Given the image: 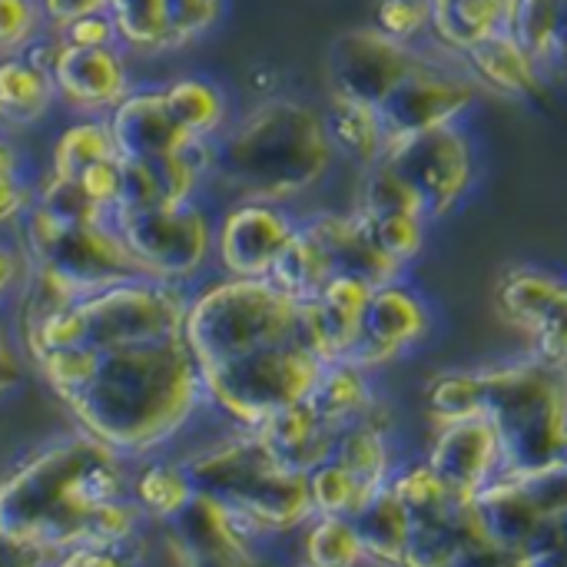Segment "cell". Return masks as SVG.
I'll return each mask as SVG.
<instances>
[{"label":"cell","mask_w":567,"mask_h":567,"mask_svg":"<svg viewBox=\"0 0 567 567\" xmlns=\"http://www.w3.org/2000/svg\"><path fill=\"white\" fill-rule=\"evenodd\" d=\"M126 495H133L126 455L80 429L3 475L0 545L37 558H63L90 542L93 512Z\"/></svg>","instance_id":"cell-1"},{"label":"cell","mask_w":567,"mask_h":567,"mask_svg":"<svg viewBox=\"0 0 567 567\" xmlns=\"http://www.w3.org/2000/svg\"><path fill=\"white\" fill-rule=\"evenodd\" d=\"M206 399L199 365L183 336L96 352L93 375L66 399L80 429L126 458L169 442Z\"/></svg>","instance_id":"cell-2"},{"label":"cell","mask_w":567,"mask_h":567,"mask_svg":"<svg viewBox=\"0 0 567 567\" xmlns=\"http://www.w3.org/2000/svg\"><path fill=\"white\" fill-rule=\"evenodd\" d=\"M336 143L326 113L302 100L272 96L249 110L236 126L213 136L209 176L243 199L286 203L326 179Z\"/></svg>","instance_id":"cell-3"},{"label":"cell","mask_w":567,"mask_h":567,"mask_svg":"<svg viewBox=\"0 0 567 567\" xmlns=\"http://www.w3.org/2000/svg\"><path fill=\"white\" fill-rule=\"evenodd\" d=\"M189 299L179 282L140 276L110 289L70 299L27 322L30 355L47 349H113L130 342L183 336Z\"/></svg>","instance_id":"cell-4"},{"label":"cell","mask_w":567,"mask_h":567,"mask_svg":"<svg viewBox=\"0 0 567 567\" xmlns=\"http://www.w3.org/2000/svg\"><path fill=\"white\" fill-rule=\"evenodd\" d=\"M196 492L233 508L256 535H286L312 515L309 475L276 462L256 429H243L183 462Z\"/></svg>","instance_id":"cell-5"},{"label":"cell","mask_w":567,"mask_h":567,"mask_svg":"<svg viewBox=\"0 0 567 567\" xmlns=\"http://www.w3.org/2000/svg\"><path fill=\"white\" fill-rule=\"evenodd\" d=\"M482 415L502 439V472L567 465V369L545 359L478 369Z\"/></svg>","instance_id":"cell-6"},{"label":"cell","mask_w":567,"mask_h":567,"mask_svg":"<svg viewBox=\"0 0 567 567\" xmlns=\"http://www.w3.org/2000/svg\"><path fill=\"white\" fill-rule=\"evenodd\" d=\"M183 339L199 369L266 346L299 342V302L269 276H226L189 299Z\"/></svg>","instance_id":"cell-7"},{"label":"cell","mask_w":567,"mask_h":567,"mask_svg":"<svg viewBox=\"0 0 567 567\" xmlns=\"http://www.w3.org/2000/svg\"><path fill=\"white\" fill-rule=\"evenodd\" d=\"M326 362L302 342L266 346L219 365L199 369L206 399L239 429H259L276 412L302 402Z\"/></svg>","instance_id":"cell-8"},{"label":"cell","mask_w":567,"mask_h":567,"mask_svg":"<svg viewBox=\"0 0 567 567\" xmlns=\"http://www.w3.org/2000/svg\"><path fill=\"white\" fill-rule=\"evenodd\" d=\"M27 249L40 272L60 282L73 299L146 276L110 219L60 223L37 206L27 209Z\"/></svg>","instance_id":"cell-9"},{"label":"cell","mask_w":567,"mask_h":567,"mask_svg":"<svg viewBox=\"0 0 567 567\" xmlns=\"http://www.w3.org/2000/svg\"><path fill=\"white\" fill-rule=\"evenodd\" d=\"M110 223L123 236L143 272L166 282L193 279L216 246V229L209 226L206 213L193 206V199L183 206L116 209Z\"/></svg>","instance_id":"cell-10"},{"label":"cell","mask_w":567,"mask_h":567,"mask_svg":"<svg viewBox=\"0 0 567 567\" xmlns=\"http://www.w3.org/2000/svg\"><path fill=\"white\" fill-rule=\"evenodd\" d=\"M379 163H389L412 186L429 223L449 216L465 199L475 179V156H472L468 133L458 130L455 123L415 136L389 140L385 156Z\"/></svg>","instance_id":"cell-11"},{"label":"cell","mask_w":567,"mask_h":567,"mask_svg":"<svg viewBox=\"0 0 567 567\" xmlns=\"http://www.w3.org/2000/svg\"><path fill=\"white\" fill-rule=\"evenodd\" d=\"M462 63H445L429 50L422 53L409 76L379 106L389 140L449 126L478 100V80L465 73L468 66L462 70Z\"/></svg>","instance_id":"cell-12"},{"label":"cell","mask_w":567,"mask_h":567,"mask_svg":"<svg viewBox=\"0 0 567 567\" xmlns=\"http://www.w3.org/2000/svg\"><path fill=\"white\" fill-rule=\"evenodd\" d=\"M425 50L415 43L395 40L385 30L355 27L332 40L326 53V76L332 96L359 100L369 106H382L385 96L409 76V70L422 60Z\"/></svg>","instance_id":"cell-13"},{"label":"cell","mask_w":567,"mask_h":567,"mask_svg":"<svg viewBox=\"0 0 567 567\" xmlns=\"http://www.w3.org/2000/svg\"><path fill=\"white\" fill-rule=\"evenodd\" d=\"M495 302L502 319L535 346L538 359L567 369V279L518 266L502 276Z\"/></svg>","instance_id":"cell-14"},{"label":"cell","mask_w":567,"mask_h":567,"mask_svg":"<svg viewBox=\"0 0 567 567\" xmlns=\"http://www.w3.org/2000/svg\"><path fill=\"white\" fill-rule=\"evenodd\" d=\"M429 332H432V312L415 289L402 286L399 279L375 286L369 296L362 339L342 362L362 372L382 369L395 362L405 349L419 346Z\"/></svg>","instance_id":"cell-15"},{"label":"cell","mask_w":567,"mask_h":567,"mask_svg":"<svg viewBox=\"0 0 567 567\" xmlns=\"http://www.w3.org/2000/svg\"><path fill=\"white\" fill-rule=\"evenodd\" d=\"M292 233H296V223L286 216L279 203L243 199L223 216L213 249L226 276L262 279L272 272Z\"/></svg>","instance_id":"cell-16"},{"label":"cell","mask_w":567,"mask_h":567,"mask_svg":"<svg viewBox=\"0 0 567 567\" xmlns=\"http://www.w3.org/2000/svg\"><path fill=\"white\" fill-rule=\"evenodd\" d=\"M439 478L458 495L475 498L502 472V439L488 415H472L458 422H442L429 458Z\"/></svg>","instance_id":"cell-17"},{"label":"cell","mask_w":567,"mask_h":567,"mask_svg":"<svg viewBox=\"0 0 567 567\" xmlns=\"http://www.w3.org/2000/svg\"><path fill=\"white\" fill-rule=\"evenodd\" d=\"M372 289L375 286L355 276H332V282L316 299L299 302V342L326 365L342 362L362 339Z\"/></svg>","instance_id":"cell-18"},{"label":"cell","mask_w":567,"mask_h":567,"mask_svg":"<svg viewBox=\"0 0 567 567\" xmlns=\"http://www.w3.org/2000/svg\"><path fill=\"white\" fill-rule=\"evenodd\" d=\"M173 538L183 551V565H256V532L223 502L196 492L186 508L169 522Z\"/></svg>","instance_id":"cell-19"},{"label":"cell","mask_w":567,"mask_h":567,"mask_svg":"<svg viewBox=\"0 0 567 567\" xmlns=\"http://www.w3.org/2000/svg\"><path fill=\"white\" fill-rule=\"evenodd\" d=\"M50 73H53L56 93L66 96L73 106L113 110L130 93L126 60L116 50V43L76 47V43H66L56 37V53H53Z\"/></svg>","instance_id":"cell-20"},{"label":"cell","mask_w":567,"mask_h":567,"mask_svg":"<svg viewBox=\"0 0 567 567\" xmlns=\"http://www.w3.org/2000/svg\"><path fill=\"white\" fill-rule=\"evenodd\" d=\"M110 130H113L120 156H130V159H153V156L179 153L196 140L193 133L179 126L163 90L126 93L110 113Z\"/></svg>","instance_id":"cell-21"},{"label":"cell","mask_w":567,"mask_h":567,"mask_svg":"<svg viewBox=\"0 0 567 567\" xmlns=\"http://www.w3.org/2000/svg\"><path fill=\"white\" fill-rule=\"evenodd\" d=\"M475 512H478V522H482L485 535L495 542V548L508 558L512 567L525 565V555H528L535 535L548 522L535 508V502L525 495V488L505 472H498L475 495Z\"/></svg>","instance_id":"cell-22"},{"label":"cell","mask_w":567,"mask_h":567,"mask_svg":"<svg viewBox=\"0 0 567 567\" xmlns=\"http://www.w3.org/2000/svg\"><path fill=\"white\" fill-rule=\"evenodd\" d=\"M309 233L326 246L336 276H355L369 286H385L402 276V266L379 249L372 239L365 219L359 213L339 216V213H322L306 223Z\"/></svg>","instance_id":"cell-23"},{"label":"cell","mask_w":567,"mask_h":567,"mask_svg":"<svg viewBox=\"0 0 567 567\" xmlns=\"http://www.w3.org/2000/svg\"><path fill=\"white\" fill-rule=\"evenodd\" d=\"M256 432L266 442V449L276 455V462L299 475H309L319 465H326L339 442V429L329 425L309 399L276 412Z\"/></svg>","instance_id":"cell-24"},{"label":"cell","mask_w":567,"mask_h":567,"mask_svg":"<svg viewBox=\"0 0 567 567\" xmlns=\"http://www.w3.org/2000/svg\"><path fill=\"white\" fill-rule=\"evenodd\" d=\"M462 60H465L468 73L498 96L532 100V96L545 93L542 63L522 47V40L512 30H498L495 37L472 47Z\"/></svg>","instance_id":"cell-25"},{"label":"cell","mask_w":567,"mask_h":567,"mask_svg":"<svg viewBox=\"0 0 567 567\" xmlns=\"http://www.w3.org/2000/svg\"><path fill=\"white\" fill-rule=\"evenodd\" d=\"M518 0H442L432 3V40L465 56L482 40L495 37L498 30H508L512 13Z\"/></svg>","instance_id":"cell-26"},{"label":"cell","mask_w":567,"mask_h":567,"mask_svg":"<svg viewBox=\"0 0 567 567\" xmlns=\"http://www.w3.org/2000/svg\"><path fill=\"white\" fill-rule=\"evenodd\" d=\"M355 532L362 538L365 558L372 565H405L409 538H412V518L402 505V498L385 485L375 492L355 515Z\"/></svg>","instance_id":"cell-27"},{"label":"cell","mask_w":567,"mask_h":567,"mask_svg":"<svg viewBox=\"0 0 567 567\" xmlns=\"http://www.w3.org/2000/svg\"><path fill=\"white\" fill-rule=\"evenodd\" d=\"M508 30L545 73L567 80V0H518Z\"/></svg>","instance_id":"cell-28"},{"label":"cell","mask_w":567,"mask_h":567,"mask_svg":"<svg viewBox=\"0 0 567 567\" xmlns=\"http://www.w3.org/2000/svg\"><path fill=\"white\" fill-rule=\"evenodd\" d=\"M56 96L53 73L27 53L0 56V120L13 126L37 123Z\"/></svg>","instance_id":"cell-29"},{"label":"cell","mask_w":567,"mask_h":567,"mask_svg":"<svg viewBox=\"0 0 567 567\" xmlns=\"http://www.w3.org/2000/svg\"><path fill=\"white\" fill-rule=\"evenodd\" d=\"M385 425L389 422H379V405H375L365 419H359L339 432V442L332 452V462L349 468L372 495L379 488H385L392 478V452H389Z\"/></svg>","instance_id":"cell-30"},{"label":"cell","mask_w":567,"mask_h":567,"mask_svg":"<svg viewBox=\"0 0 567 567\" xmlns=\"http://www.w3.org/2000/svg\"><path fill=\"white\" fill-rule=\"evenodd\" d=\"M326 126H329V136L336 143V153H346L352 163L369 169L385 156L389 133H385V123L379 116V106L346 100V96H332L329 113H326Z\"/></svg>","instance_id":"cell-31"},{"label":"cell","mask_w":567,"mask_h":567,"mask_svg":"<svg viewBox=\"0 0 567 567\" xmlns=\"http://www.w3.org/2000/svg\"><path fill=\"white\" fill-rule=\"evenodd\" d=\"M306 399L339 432L346 425L365 419L379 405V399H375V392L369 385V372H362V369H355L349 362H329Z\"/></svg>","instance_id":"cell-32"},{"label":"cell","mask_w":567,"mask_h":567,"mask_svg":"<svg viewBox=\"0 0 567 567\" xmlns=\"http://www.w3.org/2000/svg\"><path fill=\"white\" fill-rule=\"evenodd\" d=\"M336 276V266L326 252V246L309 233V226H296L292 239L286 243V249L279 252L269 279L286 292L292 296L296 302H306V299H316Z\"/></svg>","instance_id":"cell-33"},{"label":"cell","mask_w":567,"mask_h":567,"mask_svg":"<svg viewBox=\"0 0 567 567\" xmlns=\"http://www.w3.org/2000/svg\"><path fill=\"white\" fill-rule=\"evenodd\" d=\"M392 492L402 498L412 525H435V522H449L455 518L468 498H458L442 478L439 472L429 465V462H419V465H409L402 472H392L389 478Z\"/></svg>","instance_id":"cell-34"},{"label":"cell","mask_w":567,"mask_h":567,"mask_svg":"<svg viewBox=\"0 0 567 567\" xmlns=\"http://www.w3.org/2000/svg\"><path fill=\"white\" fill-rule=\"evenodd\" d=\"M302 558L312 567H355L369 561L355 522L346 515H312L302 535Z\"/></svg>","instance_id":"cell-35"},{"label":"cell","mask_w":567,"mask_h":567,"mask_svg":"<svg viewBox=\"0 0 567 567\" xmlns=\"http://www.w3.org/2000/svg\"><path fill=\"white\" fill-rule=\"evenodd\" d=\"M166 103L179 126L193 136H216L226 120V96L216 83L203 76H183L173 80L166 90Z\"/></svg>","instance_id":"cell-36"},{"label":"cell","mask_w":567,"mask_h":567,"mask_svg":"<svg viewBox=\"0 0 567 567\" xmlns=\"http://www.w3.org/2000/svg\"><path fill=\"white\" fill-rule=\"evenodd\" d=\"M193 495L196 488L183 465L156 462V465H146L133 478V498L140 502L146 518H156V522H173Z\"/></svg>","instance_id":"cell-37"},{"label":"cell","mask_w":567,"mask_h":567,"mask_svg":"<svg viewBox=\"0 0 567 567\" xmlns=\"http://www.w3.org/2000/svg\"><path fill=\"white\" fill-rule=\"evenodd\" d=\"M113 156H120V150H116L110 120H86V123L70 126L56 140L50 173H56V176H80L86 166H93L100 159H113Z\"/></svg>","instance_id":"cell-38"},{"label":"cell","mask_w":567,"mask_h":567,"mask_svg":"<svg viewBox=\"0 0 567 567\" xmlns=\"http://www.w3.org/2000/svg\"><path fill=\"white\" fill-rule=\"evenodd\" d=\"M110 17L126 47L150 50V53L169 50L163 0H110Z\"/></svg>","instance_id":"cell-39"},{"label":"cell","mask_w":567,"mask_h":567,"mask_svg":"<svg viewBox=\"0 0 567 567\" xmlns=\"http://www.w3.org/2000/svg\"><path fill=\"white\" fill-rule=\"evenodd\" d=\"M309 492H312L316 515H346V518H352L372 498V492L332 458L316 472H309Z\"/></svg>","instance_id":"cell-40"},{"label":"cell","mask_w":567,"mask_h":567,"mask_svg":"<svg viewBox=\"0 0 567 567\" xmlns=\"http://www.w3.org/2000/svg\"><path fill=\"white\" fill-rule=\"evenodd\" d=\"M40 213L60 219V223H103L110 213L86 193L80 176H56L50 173L47 183L40 186V196L33 203Z\"/></svg>","instance_id":"cell-41"},{"label":"cell","mask_w":567,"mask_h":567,"mask_svg":"<svg viewBox=\"0 0 567 567\" xmlns=\"http://www.w3.org/2000/svg\"><path fill=\"white\" fill-rule=\"evenodd\" d=\"M429 415L435 425L442 422H458L482 415V389H478V372H445L429 382L425 392Z\"/></svg>","instance_id":"cell-42"},{"label":"cell","mask_w":567,"mask_h":567,"mask_svg":"<svg viewBox=\"0 0 567 567\" xmlns=\"http://www.w3.org/2000/svg\"><path fill=\"white\" fill-rule=\"evenodd\" d=\"M372 233V239L379 243V249L385 256H392L402 269L419 259L422 246H425V216L422 213H382V216H369L359 213Z\"/></svg>","instance_id":"cell-43"},{"label":"cell","mask_w":567,"mask_h":567,"mask_svg":"<svg viewBox=\"0 0 567 567\" xmlns=\"http://www.w3.org/2000/svg\"><path fill=\"white\" fill-rule=\"evenodd\" d=\"M359 213H369V216L422 213V206H419V196L412 193V186L389 163H375V166H369V176H365V186H362V209Z\"/></svg>","instance_id":"cell-44"},{"label":"cell","mask_w":567,"mask_h":567,"mask_svg":"<svg viewBox=\"0 0 567 567\" xmlns=\"http://www.w3.org/2000/svg\"><path fill=\"white\" fill-rule=\"evenodd\" d=\"M43 0H0V56L23 53L43 27Z\"/></svg>","instance_id":"cell-45"},{"label":"cell","mask_w":567,"mask_h":567,"mask_svg":"<svg viewBox=\"0 0 567 567\" xmlns=\"http://www.w3.org/2000/svg\"><path fill=\"white\" fill-rule=\"evenodd\" d=\"M163 7H166L169 50H176L203 37L219 20L223 0H163Z\"/></svg>","instance_id":"cell-46"},{"label":"cell","mask_w":567,"mask_h":567,"mask_svg":"<svg viewBox=\"0 0 567 567\" xmlns=\"http://www.w3.org/2000/svg\"><path fill=\"white\" fill-rule=\"evenodd\" d=\"M375 27L395 40L415 43L432 30V0H379Z\"/></svg>","instance_id":"cell-47"},{"label":"cell","mask_w":567,"mask_h":567,"mask_svg":"<svg viewBox=\"0 0 567 567\" xmlns=\"http://www.w3.org/2000/svg\"><path fill=\"white\" fill-rule=\"evenodd\" d=\"M27 206V183L20 179V156L17 150L0 136V226L20 216Z\"/></svg>","instance_id":"cell-48"},{"label":"cell","mask_w":567,"mask_h":567,"mask_svg":"<svg viewBox=\"0 0 567 567\" xmlns=\"http://www.w3.org/2000/svg\"><path fill=\"white\" fill-rule=\"evenodd\" d=\"M56 37L66 40V43H76V47H106V43H116L120 40L110 10H96V13L76 17V20L56 27Z\"/></svg>","instance_id":"cell-49"},{"label":"cell","mask_w":567,"mask_h":567,"mask_svg":"<svg viewBox=\"0 0 567 567\" xmlns=\"http://www.w3.org/2000/svg\"><path fill=\"white\" fill-rule=\"evenodd\" d=\"M548 565H567V512L558 518H548L542 525V532L535 535L525 565L522 567H548Z\"/></svg>","instance_id":"cell-50"},{"label":"cell","mask_w":567,"mask_h":567,"mask_svg":"<svg viewBox=\"0 0 567 567\" xmlns=\"http://www.w3.org/2000/svg\"><path fill=\"white\" fill-rule=\"evenodd\" d=\"M80 183L86 186V193L113 216L116 209V199H120V183H123V166H120V156L113 159H100L93 166H86L80 173Z\"/></svg>","instance_id":"cell-51"},{"label":"cell","mask_w":567,"mask_h":567,"mask_svg":"<svg viewBox=\"0 0 567 567\" xmlns=\"http://www.w3.org/2000/svg\"><path fill=\"white\" fill-rule=\"evenodd\" d=\"M96 10H110V0H43V13L53 27H63L83 13H96Z\"/></svg>","instance_id":"cell-52"},{"label":"cell","mask_w":567,"mask_h":567,"mask_svg":"<svg viewBox=\"0 0 567 567\" xmlns=\"http://www.w3.org/2000/svg\"><path fill=\"white\" fill-rule=\"evenodd\" d=\"M20 375H23V369H20V355H17V349H13V342H10L7 329L0 326V399L20 385Z\"/></svg>","instance_id":"cell-53"},{"label":"cell","mask_w":567,"mask_h":567,"mask_svg":"<svg viewBox=\"0 0 567 567\" xmlns=\"http://www.w3.org/2000/svg\"><path fill=\"white\" fill-rule=\"evenodd\" d=\"M17 282H20V256L0 246V302L7 299V292L17 289Z\"/></svg>","instance_id":"cell-54"},{"label":"cell","mask_w":567,"mask_h":567,"mask_svg":"<svg viewBox=\"0 0 567 567\" xmlns=\"http://www.w3.org/2000/svg\"><path fill=\"white\" fill-rule=\"evenodd\" d=\"M432 3H442V0H432Z\"/></svg>","instance_id":"cell-55"}]
</instances>
